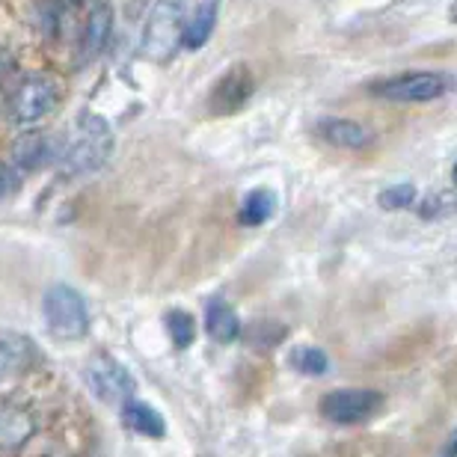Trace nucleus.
<instances>
[{
	"label": "nucleus",
	"instance_id": "nucleus-2",
	"mask_svg": "<svg viewBox=\"0 0 457 457\" xmlns=\"http://www.w3.org/2000/svg\"><path fill=\"white\" fill-rule=\"evenodd\" d=\"M185 33V0H154L143 27L140 54L152 62H167Z\"/></svg>",
	"mask_w": 457,
	"mask_h": 457
},
{
	"label": "nucleus",
	"instance_id": "nucleus-17",
	"mask_svg": "<svg viewBox=\"0 0 457 457\" xmlns=\"http://www.w3.org/2000/svg\"><path fill=\"white\" fill-rule=\"evenodd\" d=\"M273 212H277V199H273L270 190H253L250 196L244 199V208H241V223L246 226H262V223H268Z\"/></svg>",
	"mask_w": 457,
	"mask_h": 457
},
{
	"label": "nucleus",
	"instance_id": "nucleus-12",
	"mask_svg": "<svg viewBox=\"0 0 457 457\" xmlns=\"http://www.w3.org/2000/svg\"><path fill=\"white\" fill-rule=\"evenodd\" d=\"M217 15H220V0H196L194 12L185 21V33H181V42L187 48H203V45L212 39L214 27H217Z\"/></svg>",
	"mask_w": 457,
	"mask_h": 457
},
{
	"label": "nucleus",
	"instance_id": "nucleus-14",
	"mask_svg": "<svg viewBox=\"0 0 457 457\" xmlns=\"http://www.w3.org/2000/svg\"><path fill=\"white\" fill-rule=\"evenodd\" d=\"M122 419L131 431L143 434V436H163L167 425H163V416L154 407L143 404V401H125L122 404Z\"/></svg>",
	"mask_w": 457,
	"mask_h": 457
},
{
	"label": "nucleus",
	"instance_id": "nucleus-21",
	"mask_svg": "<svg viewBox=\"0 0 457 457\" xmlns=\"http://www.w3.org/2000/svg\"><path fill=\"white\" fill-rule=\"evenodd\" d=\"M416 203V187L410 181H401V185H392L380 194V205L389 208V212H398V208H410Z\"/></svg>",
	"mask_w": 457,
	"mask_h": 457
},
{
	"label": "nucleus",
	"instance_id": "nucleus-22",
	"mask_svg": "<svg viewBox=\"0 0 457 457\" xmlns=\"http://www.w3.org/2000/svg\"><path fill=\"white\" fill-rule=\"evenodd\" d=\"M9 69H12V57H9V54L0 48V78L9 75Z\"/></svg>",
	"mask_w": 457,
	"mask_h": 457
},
{
	"label": "nucleus",
	"instance_id": "nucleus-5",
	"mask_svg": "<svg viewBox=\"0 0 457 457\" xmlns=\"http://www.w3.org/2000/svg\"><path fill=\"white\" fill-rule=\"evenodd\" d=\"M84 371H87L89 389L102 401H107V404H125V401L134 398L137 383L131 378V371H128L122 362H116L111 353H96L93 360L87 362Z\"/></svg>",
	"mask_w": 457,
	"mask_h": 457
},
{
	"label": "nucleus",
	"instance_id": "nucleus-15",
	"mask_svg": "<svg viewBox=\"0 0 457 457\" xmlns=\"http://www.w3.org/2000/svg\"><path fill=\"white\" fill-rule=\"evenodd\" d=\"M30 356H33L30 342L18 339V336H4V339H0V383L6 378L21 374L27 365H30Z\"/></svg>",
	"mask_w": 457,
	"mask_h": 457
},
{
	"label": "nucleus",
	"instance_id": "nucleus-11",
	"mask_svg": "<svg viewBox=\"0 0 457 457\" xmlns=\"http://www.w3.org/2000/svg\"><path fill=\"white\" fill-rule=\"evenodd\" d=\"M318 137L327 140L330 145H339V149H365L371 143L369 128H362L353 119H342V116H330L318 122Z\"/></svg>",
	"mask_w": 457,
	"mask_h": 457
},
{
	"label": "nucleus",
	"instance_id": "nucleus-9",
	"mask_svg": "<svg viewBox=\"0 0 457 457\" xmlns=\"http://www.w3.org/2000/svg\"><path fill=\"white\" fill-rule=\"evenodd\" d=\"M250 96H253V75H250V69H246V66H235V69H228L220 80H217V87H214L212 98H208V104H212L214 113H235Z\"/></svg>",
	"mask_w": 457,
	"mask_h": 457
},
{
	"label": "nucleus",
	"instance_id": "nucleus-7",
	"mask_svg": "<svg viewBox=\"0 0 457 457\" xmlns=\"http://www.w3.org/2000/svg\"><path fill=\"white\" fill-rule=\"evenodd\" d=\"M57 104V84L48 75L27 78L12 96V116L18 122H36Z\"/></svg>",
	"mask_w": 457,
	"mask_h": 457
},
{
	"label": "nucleus",
	"instance_id": "nucleus-13",
	"mask_svg": "<svg viewBox=\"0 0 457 457\" xmlns=\"http://www.w3.org/2000/svg\"><path fill=\"white\" fill-rule=\"evenodd\" d=\"M205 330L214 342L228 345L241 336V321H237L235 309L223 303V300H212L205 309Z\"/></svg>",
	"mask_w": 457,
	"mask_h": 457
},
{
	"label": "nucleus",
	"instance_id": "nucleus-4",
	"mask_svg": "<svg viewBox=\"0 0 457 457\" xmlns=\"http://www.w3.org/2000/svg\"><path fill=\"white\" fill-rule=\"evenodd\" d=\"M452 75L445 71H407V75L380 80L371 87L374 96L386 98V102L401 104H419V102H434V98L445 96L452 89Z\"/></svg>",
	"mask_w": 457,
	"mask_h": 457
},
{
	"label": "nucleus",
	"instance_id": "nucleus-6",
	"mask_svg": "<svg viewBox=\"0 0 457 457\" xmlns=\"http://www.w3.org/2000/svg\"><path fill=\"white\" fill-rule=\"evenodd\" d=\"M383 395L378 389H333L321 398V416L336 425H356L380 413Z\"/></svg>",
	"mask_w": 457,
	"mask_h": 457
},
{
	"label": "nucleus",
	"instance_id": "nucleus-19",
	"mask_svg": "<svg viewBox=\"0 0 457 457\" xmlns=\"http://www.w3.org/2000/svg\"><path fill=\"white\" fill-rule=\"evenodd\" d=\"M167 330H170V339L176 347H190L196 339V321H194V315L185 312V309H172L167 315Z\"/></svg>",
	"mask_w": 457,
	"mask_h": 457
},
{
	"label": "nucleus",
	"instance_id": "nucleus-3",
	"mask_svg": "<svg viewBox=\"0 0 457 457\" xmlns=\"http://www.w3.org/2000/svg\"><path fill=\"white\" fill-rule=\"evenodd\" d=\"M42 315H45L48 333L60 342H78V339H84L89 330V312H87L84 297L71 286H62V282L45 291Z\"/></svg>",
	"mask_w": 457,
	"mask_h": 457
},
{
	"label": "nucleus",
	"instance_id": "nucleus-8",
	"mask_svg": "<svg viewBox=\"0 0 457 457\" xmlns=\"http://www.w3.org/2000/svg\"><path fill=\"white\" fill-rule=\"evenodd\" d=\"M36 434L33 410L21 401H0V457H12Z\"/></svg>",
	"mask_w": 457,
	"mask_h": 457
},
{
	"label": "nucleus",
	"instance_id": "nucleus-20",
	"mask_svg": "<svg viewBox=\"0 0 457 457\" xmlns=\"http://www.w3.org/2000/svg\"><path fill=\"white\" fill-rule=\"evenodd\" d=\"M246 339H250L253 347H273L286 339V330H282L277 321H255L250 324V330H246Z\"/></svg>",
	"mask_w": 457,
	"mask_h": 457
},
{
	"label": "nucleus",
	"instance_id": "nucleus-24",
	"mask_svg": "<svg viewBox=\"0 0 457 457\" xmlns=\"http://www.w3.org/2000/svg\"><path fill=\"white\" fill-rule=\"evenodd\" d=\"M436 457H454V436H452V440H449V443H445V445H443V452H440V454H436Z\"/></svg>",
	"mask_w": 457,
	"mask_h": 457
},
{
	"label": "nucleus",
	"instance_id": "nucleus-10",
	"mask_svg": "<svg viewBox=\"0 0 457 457\" xmlns=\"http://www.w3.org/2000/svg\"><path fill=\"white\" fill-rule=\"evenodd\" d=\"M62 145V143H60ZM60 145L51 140L48 134L30 131L12 145V163L18 170H39L45 163H51L54 158H60Z\"/></svg>",
	"mask_w": 457,
	"mask_h": 457
},
{
	"label": "nucleus",
	"instance_id": "nucleus-23",
	"mask_svg": "<svg viewBox=\"0 0 457 457\" xmlns=\"http://www.w3.org/2000/svg\"><path fill=\"white\" fill-rule=\"evenodd\" d=\"M6 179H12V172H9V167H0V194L6 190Z\"/></svg>",
	"mask_w": 457,
	"mask_h": 457
},
{
	"label": "nucleus",
	"instance_id": "nucleus-1",
	"mask_svg": "<svg viewBox=\"0 0 457 457\" xmlns=\"http://www.w3.org/2000/svg\"><path fill=\"white\" fill-rule=\"evenodd\" d=\"M113 152V131L111 122L96 113H80L71 128V137L60 145V163L71 176H87V172L102 170Z\"/></svg>",
	"mask_w": 457,
	"mask_h": 457
},
{
	"label": "nucleus",
	"instance_id": "nucleus-18",
	"mask_svg": "<svg viewBox=\"0 0 457 457\" xmlns=\"http://www.w3.org/2000/svg\"><path fill=\"white\" fill-rule=\"evenodd\" d=\"M288 362L295 365L300 374H309V378H318V374H327L330 369V360H327V353L321 347H312V345H300L291 351Z\"/></svg>",
	"mask_w": 457,
	"mask_h": 457
},
{
	"label": "nucleus",
	"instance_id": "nucleus-16",
	"mask_svg": "<svg viewBox=\"0 0 457 457\" xmlns=\"http://www.w3.org/2000/svg\"><path fill=\"white\" fill-rule=\"evenodd\" d=\"M111 30H113V12L107 4H98L93 12L87 18V33H84V51L93 57L107 45L111 39Z\"/></svg>",
	"mask_w": 457,
	"mask_h": 457
},
{
	"label": "nucleus",
	"instance_id": "nucleus-25",
	"mask_svg": "<svg viewBox=\"0 0 457 457\" xmlns=\"http://www.w3.org/2000/svg\"><path fill=\"white\" fill-rule=\"evenodd\" d=\"M78 4H87V0H78Z\"/></svg>",
	"mask_w": 457,
	"mask_h": 457
}]
</instances>
